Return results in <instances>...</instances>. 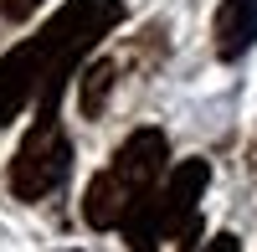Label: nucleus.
<instances>
[{"mask_svg": "<svg viewBox=\"0 0 257 252\" xmlns=\"http://www.w3.org/2000/svg\"><path fill=\"white\" fill-rule=\"evenodd\" d=\"M108 93H113V62L103 57V62H93V67L82 72V88H77L82 113H88V118H98L103 108H108Z\"/></svg>", "mask_w": 257, "mask_h": 252, "instance_id": "obj_8", "label": "nucleus"}, {"mask_svg": "<svg viewBox=\"0 0 257 252\" xmlns=\"http://www.w3.org/2000/svg\"><path fill=\"white\" fill-rule=\"evenodd\" d=\"M123 237H128V247H134V252H160V242H165V226H160V191L139 196V201L123 211Z\"/></svg>", "mask_w": 257, "mask_h": 252, "instance_id": "obj_7", "label": "nucleus"}, {"mask_svg": "<svg viewBox=\"0 0 257 252\" xmlns=\"http://www.w3.org/2000/svg\"><path fill=\"white\" fill-rule=\"evenodd\" d=\"M165 155H170V144H165L160 129H134V134L123 139V150L113 155V175L128 185V191H134V201L149 196V191H160Z\"/></svg>", "mask_w": 257, "mask_h": 252, "instance_id": "obj_3", "label": "nucleus"}, {"mask_svg": "<svg viewBox=\"0 0 257 252\" xmlns=\"http://www.w3.org/2000/svg\"><path fill=\"white\" fill-rule=\"evenodd\" d=\"M257 41V0H221L216 11V52L221 62H237Z\"/></svg>", "mask_w": 257, "mask_h": 252, "instance_id": "obj_6", "label": "nucleus"}, {"mask_svg": "<svg viewBox=\"0 0 257 252\" xmlns=\"http://www.w3.org/2000/svg\"><path fill=\"white\" fill-rule=\"evenodd\" d=\"M201 252H242V242L231 237V232H216V237H211V242H206Z\"/></svg>", "mask_w": 257, "mask_h": 252, "instance_id": "obj_10", "label": "nucleus"}, {"mask_svg": "<svg viewBox=\"0 0 257 252\" xmlns=\"http://www.w3.org/2000/svg\"><path fill=\"white\" fill-rule=\"evenodd\" d=\"M211 180V165L206 160H180L175 170H170L165 191H160V226L165 237H180L190 221H196V206H201V191Z\"/></svg>", "mask_w": 257, "mask_h": 252, "instance_id": "obj_4", "label": "nucleus"}, {"mask_svg": "<svg viewBox=\"0 0 257 252\" xmlns=\"http://www.w3.org/2000/svg\"><path fill=\"white\" fill-rule=\"evenodd\" d=\"M67 165H72V144H67V134H62L57 113H36L31 134L21 139V150L11 160V191L21 201H36V196H47V191L62 185Z\"/></svg>", "mask_w": 257, "mask_h": 252, "instance_id": "obj_1", "label": "nucleus"}, {"mask_svg": "<svg viewBox=\"0 0 257 252\" xmlns=\"http://www.w3.org/2000/svg\"><path fill=\"white\" fill-rule=\"evenodd\" d=\"M36 6H41V0H0V16H6V21H26Z\"/></svg>", "mask_w": 257, "mask_h": 252, "instance_id": "obj_9", "label": "nucleus"}, {"mask_svg": "<svg viewBox=\"0 0 257 252\" xmlns=\"http://www.w3.org/2000/svg\"><path fill=\"white\" fill-rule=\"evenodd\" d=\"M134 206V191L113 175V165L108 170H98L88 180V191H82V221L98 226V232H108V226H123V211Z\"/></svg>", "mask_w": 257, "mask_h": 252, "instance_id": "obj_5", "label": "nucleus"}, {"mask_svg": "<svg viewBox=\"0 0 257 252\" xmlns=\"http://www.w3.org/2000/svg\"><path fill=\"white\" fill-rule=\"evenodd\" d=\"M41 77H47V52H41V41H21V47H11L0 57V129L41 93Z\"/></svg>", "mask_w": 257, "mask_h": 252, "instance_id": "obj_2", "label": "nucleus"}]
</instances>
